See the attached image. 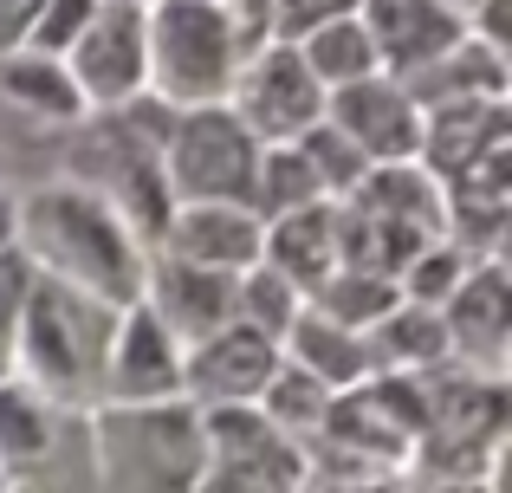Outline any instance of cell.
<instances>
[{"instance_id": "cell-1", "label": "cell", "mask_w": 512, "mask_h": 493, "mask_svg": "<svg viewBox=\"0 0 512 493\" xmlns=\"http://www.w3.org/2000/svg\"><path fill=\"white\" fill-rule=\"evenodd\" d=\"M13 247H20L39 273H59V279H72V286L111 299V305L137 299L143 266H150V241H143L98 189L59 176V169H46V176H33L20 189Z\"/></svg>"}, {"instance_id": "cell-2", "label": "cell", "mask_w": 512, "mask_h": 493, "mask_svg": "<svg viewBox=\"0 0 512 493\" xmlns=\"http://www.w3.org/2000/svg\"><path fill=\"white\" fill-rule=\"evenodd\" d=\"M117 312L124 305H111L98 292L33 266L20 318H13V377L46 390L52 403L91 409L104 396V357H111Z\"/></svg>"}, {"instance_id": "cell-3", "label": "cell", "mask_w": 512, "mask_h": 493, "mask_svg": "<svg viewBox=\"0 0 512 493\" xmlns=\"http://www.w3.org/2000/svg\"><path fill=\"white\" fill-rule=\"evenodd\" d=\"M506 468V377L467 364L422 370V435L402 487H493Z\"/></svg>"}, {"instance_id": "cell-4", "label": "cell", "mask_w": 512, "mask_h": 493, "mask_svg": "<svg viewBox=\"0 0 512 493\" xmlns=\"http://www.w3.org/2000/svg\"><path fill=\"white\" fill-rule=\"evenodd\" d=\"M260 26L234 0H150L143 7V91L163 104H221Z\"/></svg>"}, {"instance_id": "cell-5", "label": "cell", "mask_w": 512, "mask_h": 493, "mask_svg": "<svg viewBox=\"0 0 512 493\" xmlns=\"http://www.w3.org/2000/svg\"><path fill=\"white\" fill-rule=\"evenodd\" d=\"M91 474L117 493L201 487V409L188 396L91 403Z\"/></svg>"}, {"instance_id": "cell-6", "label": "cell", "mask_w": 512, "mask_h": 493, "mask_svg": "<svg viewBox=\"0 0 512 493\" xmlns=\"http://www.w3.org/2000/svg\"><path fill=\"white\" fill-rule=\"evenodd\" d=\"M98 487L91 474V409L52 403L26 377H0V493Z\"/></svg>"}, {"instance_id": "cell-7", "label": "cell", "mask_w": 512, "mask_h": 493, "mask_svg": "<svg viewBox=\"0 0 512 493\" xmlns=\"http://www.w3.org/2000/svg\"><path fill=\"white\" fill-rule=\"evenodd\" d=\"M72 117H85V98H78L65 59L33 52V46L0 52V163L13 176L20 182L46 176Z\"/></svg>"}, {"instance_id": "cell-8", "label": "cell", "mask_w": 512, "mask_h": 493, "mask_svg": "<svg viewBox=\"0 0 512 493\" xmlns=\"http://www.w3.org/2000/svg\"><path fill=\"white\" fill-rule=\"evenodd\" d=\"M260 137L227 104H182L163 124V182L169 202H247Z\"/></svg>"}, {"instance_id": "cell-9", "label": "cell", "mask_w": 512, "mask_h": 493, "mask_svg": "<svg viewBox=\"0 0 512 493\" xmlns=\"http://www.w3.org/2000/svg\"><path fill=\"white\" fill-rule=\"evenodd\" d=\"M201 487L208 493H292L305 487V442L260 403L201 409Z\"/></svg>"}, {"instance_id": "cell-10", "label": "cell", "mask_w": 512, "mask_h": 493, "mask_svg": "<svg viewBox=\"0 0 512 493\" xmlns=\"http://www.w3.org/2000/svg\"><path fill=\"white\" fill-rule=\"evenodd\" d=\"M221 104L260 143H286V137H299L312 117H325V85L312 78V65L299 59V46H292V39H273V33H266L260 46L240 59V72H234V85H227Z\"/></svg>"}, {"instance_id": "cell-11", "label": "cell", "mask_w": 512, "mask_h": 493, "mask_svg": "<svg viewBox=\"0 0 512 493\" xmlns=\"http://www.w3.org/2000/svg\"><path fill=\"white\" fill-rule=\"evenodd\" d=\"M85 111H111L143 91V7L137 0H98L85 33L59 52Z\"/></svg>"}, {"instance_id": "cell-12", "label": "cell", "mask_w": 512, "mask_h": 493, "mask_svg": "<svg viewBox=\"0 0 512 493\" xmlns=\"http://www.w3.org/2000/svg\"><path fill=\"white\" fill-rule=\"evenodd\" d=\"M441 325H448V357L467 370H512V266L506 253H487L461 273V286L441 299Z\"/></svg>"}, {"instance_id": "cell-13", "label": "cell", "mask_w": 512, "mask_h": 493, "mask_svg": "<svg viewBox=\"0 0 512 493\" xmlns=\"http://www.w3.org/2000/svg\"><path fill=\"white\" fill-rule=\"evenodd\" d=\"M273 370H279V338L253 331L247 318H227L221 331L182 344V396L195 409H208V403H253Z\"/></svg>"}, {"instance_id": "cell-14", "label": "cell", "mask_w": 512, "mask_h": 493, "mask_svg": "<svg viewBox=\"0 0 512 493\" xmlns=\"http://www.w3.org/2000/svg\"><path fill=\"white\" fill-rule=\"evenodd\" d=\"M156 396H182V338L143 299H130L111 331L98 403H156Z\"/></svg>"}, {"instance_id": "cell-15", "label": "cell", "mask_w": 512, "mask_h": 493, "mask_svg": "<svg viewBox=\"0 0 512 493\" xmlns=\"http://www.w3.org/2000/svg\"><path fill=\"white\" fill-rule=\"evenodd\" d=\"M325 117L370 156V163L415 156V143H422V104L402 91L396 72H363V78H350V85L325 91Z\"/></svg>"}, {"instance_id": "cell-16", "label": "cell", "mask_w": 512, "mask_h": 493, "mask_svg": "<svg viewBox=\"0 0 512 493\" xmlns=\"http://www.w3.org/2000/svg\"><path fill=\"white\" fill-rule=\"evenodd\" d=\"M234 279L240 273L195 266V260H182V253L150 247V266H143V292H137V299L150 305L182 344H195V338H208V331H221L227 318H234Z\"/></svg>"}, {"instance_id": "cell-17", "label": "cell", "mask_w": 512, "mask_h": 493, "mask_svg": "<svg viewBox=\"0 0 512 493\" xmlns=\"http://www.w3.org/2000/svg\"><path fill=\"white\" fill-rule=\"evenodd\" d=\"M266 241V215L253 202H175L156 247L182 253L195 266H221V273H240V266L260 260Z\"/></svg>"}, {"instance_id": "cell-18", "label": "cell", "mask_w": 512, "mask_h": 493, "mask_svg": "<svg viewBox=\"0 0 512 493\" xmlns=\"http://www.w3.org/2000/svg\"><path fill=\"white\" fill-rule=\"evenodd\" d=\"M512 46H493V39H480L474 26H467L454 46H441L435 59H415L402 65V91H409L415 104H454V98H506L512 91V65H506Z\"/></svg>"}, {"instance_id": "cell-19", "label": "cell", "mask_w": 512, "mask_h": 493, "mask_svg": "<svg viewBox=\"0 0 512 493\" xmlns=\"http://www.w3.org/2000/svg\"><path fill=\"white\" fill-rule=\"evenodd\" d=\"M357 20L370 26L383 72H402V65H415V59H435L441 46H454V39L467 33V20L448 7V0H363Z\"/></svg>"}, {"instance_id": "cell-20", "label": "cell", "mask_w": 512, "mask_h": 493, "mask_svg": "<svg viewBox=\"0 0 512 493\" xmlns=\"http://www.w3.org/2000/svg\"><path fill=\"white\" fill-rule=\"evenodd\" d=\"M279 357H286V364H299L305 377H318L325 390H350L357 377H370L363 331L357 325H338V318L318 312V305H299V318H292L286 338H279Z\"/></svg>"}, {"instance_id": "cell-21", "label": "cell", "mask_w": 512, "mask_h": 493, "mask_svg": "<svg viewBox=\"0 0 512 493\" xmlns=\"http://www.w3.org/2000/svg\"><path fill=\"white\" fill-rule=\"evenodd\" d=\"M363 351H370V370H435L448 364V325H441V305L422 299H396L389 312H376L363 325Z\"/></svg>"}, {"instance_id": "cell-22", "label": "cell", "mask_w": 512, "mask_h": 493, "mask_svg": "<svg viewBox=\"0 0 512 493\" xmlns=\"http://www.w3.org/2000/svg\"><path fill=\"white\" fill-rule=\"evenodd\" d=\"M260 260H273L299 292H312L318 279L338 266V221H331V202H305V208H286V215H266Z\"/></svg>"}, {"instance_id": "cell-23", "label": "cell", "mask_w": 512, "mask_h": 493, "mask_svg": "<svg viewBox=\"0 0 512 493\" xmlns=\"http://www.w3.org/2000/svg\"><path fill=\"white\" fill-rule=\"evenodd\" d=\"M292 46H299V59L312 65V78L325 91H338V85H350V78H363V72H383L376 39H370V26H363L357 13H331V20L305 26Z\"/></svg>"}, {"instance_id": "cell-24", "label": "cell", "mask_w": 512, "mask_h": 493, "mask_svg": "<svg viewBox=\"0 0 512 493\" xmlns=\"http://www.w3.org/2000/svg\"><path fill=\"white\" fill-rule=\"evenodd\" d=\"M260 215H286V208H305V202H331L318 169L305 163L299 143H260V163H253V195H247Z\"/></svg>"}, {"instance_id": "cell-25", "label": "cell", "mask_w": 512, "mask_h": 493, "mask_svg": "<svg viewBox=\"0 0 512 493\" xmlns=\"http://www.w3.org/2000/svg\"><path fill=\"white\" fill-rule=\"evenodd\" d=\"M402 292H396V279L389 273H370V266H331L325 279H318L312 292H305V305H318V312H331L338 318V325H370L376 312H389V305H396Z\"/></svg>"}, {"instance_id": "cell-26", "label": "cell", "mask_w": 512, "mask_h": 493, "mask_svg": "<svg viewBox=\"0 0 512 493\" xmlns=\"http://www.w3.org/2000/svg\"><path fill=\"white\" fill-rule=\"evenodd\" d=\"M299 305H305V292L292 286V279L279 273L273 260L240 266V279H234V318H247L253 331H266V338H286V325L299 318Z\"/></svg>"}, {"instance_id": "cell-27", "label": "cell", "mask_w": 512, "mask_h": 493, "mask_svg": "<svg viewBox=\"0 0 512 493\" xmlns=\"http://www.w3.org/2000/svg\"><path fill=\"white\" fill-rule=\"evenodd\" d=\"M253 403H260V409H266V416H273L286 435L312 442V435H318V422H325V409H331V390H325L318 377H305L299 364H286V357H279V370L266 377V390L253 396Z\"/></svg>"}, {"instance_id": "cell-28", "label": "cell", "mask_w": 512, "mask_h": 493, "mask_svg": "<svg viewBox=\"0 0 512 493\" xmlns=\"http://www.w3.org/2000/svg\"><path fill=\"white\" fill-rule=\"evenodd\" d=\"M292 143H299V150H305V163L318 169V182H325V195H331V202H338L350 182H357L363 169H370V156H363L357 143H350L344 130L331 124V117H312V124H305Z\"/></svg>"}, {"instance_id": "cell-29", "label": "cell", "mask_w": 512, "mask_h": 493, "mask_svg": "<svg viewBox=\"0 0 512 493\" xmlns=\"http://www.w3.org/2000/svg\"><path fill=\"white\" fill-rule=\"evenodd\" d=\"M91 13H98V0H46V7H39V20H33V33H26V46L59 59V52L72 46L78 33H85Z\"/></svg>"}, {"instance_id": "cell-30", "label": "cell", "mask_w": 512, "mask_h": 493, "mask_svg": "<svg viewBox=\"0 0 512 493\" xmlns=\"http://www.w3.org/2000/svg\"><path fill=\"white\" fill-rule=\"evenodd\" d=\"M26 279H33V260L20 247H0V377H13V318H20Z\"/></svg>"}, {"instance_id": "cell-31", "label": "cell", "mask_w": 512, "mask_h": 493, "mask_svg": "<svg viewBox=\"0 0 512 493\" xmlns=\"http://www.w3.org/2000/svg\"><path fill=\"white\" fill-rule=\"evenodd\" d=\"M363 0H266V33L273 39H299L305 26L331 20V13H357Z\"/></svg>"}, {"instance_id": "cell-32", "label": "cell", "mask_w": 512, "mask_h": 493, "mask_svg": "<svg viewBox=\"0 0 512 493\" xmlns=\"http://www.w3.org/2000/svg\"><path fill=\"white\" fill-rule=\"evenodd\" d=\"M39 7H46V0H0V52H7V46H26Z\"/></svg>"}, {"instance_id": "cell-33", "label": "cell", "mask_w": 512, "mask_h": 493, "mask_svg": "<svg viewBox=\"0 0 512 493\" xmlns=\"http://www.w3.org/2000/svg\"><path fill=\"white\" fill-rule=\"evenodd\" d=\"M20 189H26V182L0 163V247H13V208H20Z\"/></svg>"}, {"instance_id": "cell-34", "label": "cell", "mask_w": 512, "mask_h": 493, "mask_svg": "<svg viewBox=\"0 0 512 493\" xmlns=\"http://www.w3.org/2000/svg\"><path fill=\"white\" fill-rule=\"evenodd\" d=\"M234 7H240V13H247V20H253V26L266 33V0H234Z\"/></svg>"}, {"instance_id": "cell-35", "label": "cell", "mask_w": 512, "mask_h": 493, "mask_svg": "<svg viewBox=\"0 0 512 493\" xmlns=\"http://www.w3.org/2000/svg\"><path fill=\"white\" fill-rule=\"evenodd\" d=\"M454 13H461V20H474V7H487V0H448Z\"/></svg>"}, {"instance_id": "cell-36", "label": "cell", "mask_w": 512, "mask_h": 493, "mask_svg": "<svg viewBox=\"0 0 512 493\" xmlns=\"http://www.w3.org/2000/svg\"><path fill=\"white\" fill-rule=\"evenodd\" d=\"M137 7H150V0H137Z\"/></svg>"}]
</instances>
